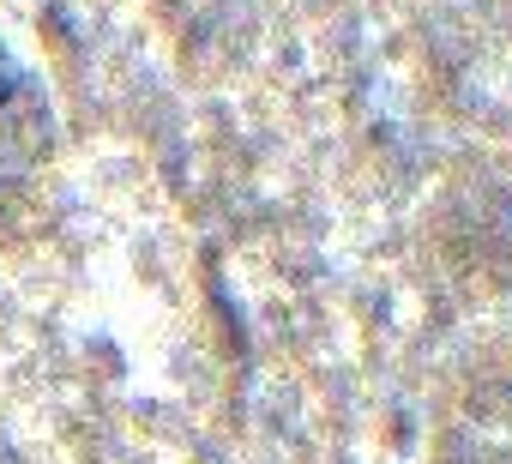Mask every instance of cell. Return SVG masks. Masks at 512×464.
I'll list each match as a JSON object with an SVG mask.
<instances>
[{"instance_id":"1","label":"cell","mask_w":512,"mask_h":464,"mask_svg":"<svg viewBox=\"0 0 512 464\" xmlns=\"http://www.w3.org/2000/svg\"><path fill=\"white\" fill-rule=\"evenodd\" d=\"M43 139V91L0 55V175H19Z\"/></svg>"}]
</instances>
